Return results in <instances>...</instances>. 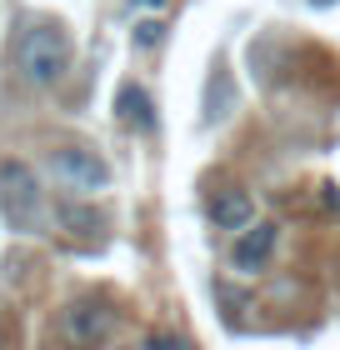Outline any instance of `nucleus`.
<instances>
[{"label": "nucleus", "instance_id": "4", "mask_svg": "<svg viewBox=\"0 0 340 350\" xmlns=\"http://www.w3.org/2000/svg\"><path fill=\"white\" fill-rule=\"evenodd\" d=\"M60 325H66V336H70L75 345H95V340H110L116 315H110L105 306H95V300H75V306H66Z\"/></svg>", "mask_w": 340, "mask_h": 350}, {"label": "nucleus", "instance_id": "8", "mask_svg": "<svg viewBox=\"0 0 340 350\" xmlns=\"http://www.w3.org/2000/svg\"><path fill=\"white\" fill-rule=\"evenodd\" d=\"M231 105H235V90H231V75L215 70L210 75V90H205V125H215L231 116Z\"/></svg>", "mask_w": 340, "mask_h": 350}, {"label": "nucleus", "instance_id": "3", "mask_svg": "<svg viewBox=\"0 0 340 350\" xmlns=\"http://www.w3.org/2000/svg\"><path fill=\"white\" fill-rule=\"evenodd\" d=\"M51 170H55V180L66 190H75V196H95V190L110 185V165L90 146H55L51 150Z\"/></svg>", "mask_w": 340, "mask_h": 350}, {"label": "nucleus", "instance_id": "2", "mask_svg": "<svg viewBox=\"0 0 340 350\" xmlns=\"http://www.w3.org/2000/svg\"><path fill=\"white\" fill-rule=\"evenodd\" d=\"M0 215L21 235L45 226V190L25 161H0Z\"/></svg>", "mask_w": 340, "mask_h": 350}, {"label": "nucleus", "instance_id": "10", "mask_svg": "<svg viewBox=\"0 0 340 350\" xmlns=\"http://www.w3.org/2000/svg\"><path fill=\"white\" fill-rule=\"evenodd\" d=\"M135 40L140 45H160V21H140L135 25Z\"/></svg>", "mask_w": 340, "mask_h": 350}, {"label": "nucleus", "instance_id": "9", "mask_svg": "<svg viewBox=\"0 0 340 350\" xmlns=\"http://www.w3.org/2000/svg\"><path fill=\"white\" fill-rule=\"evenodd\" d=\"M55 220H60L70 235H95V230L105 226V220L95 215V211H86V205H55Z\"/></svg>", "mask_w": 340, "mask_h": 350}, {"label": "nucleus", "instance_id": "5", "mask_svg": "<svg viewBox=\"0 0 340 350\" xmlns=\"http://www.w3.org/2000/svg\"><path fill=\"white\" fill-rule=\"evenodd\" d=\"M270 250H275V226H255V230H246L235 241V250H231V265L240 270V275H255V270H261L265 260H270Z\"/></svg>", "mask_w": 340, "mask_h": 350}, {"label": "nucleus", "instance_id": "11", "mask_svg": "<svg viewBox=\"0 0 340 350\" xmlns=\"http://www.w3.org/2000/svg\"><path fill=\"white\" fill-rule=\"evenodd\" d=\"M320 200H326L330 211H340V185H320Z\"/></svg>", "mask_w": 340, "mask_h": 350}, {"label": "nucleus", "instance_id": "1", "mask_svg": "<svg viewBox=\"0 0 340 350\" xmlns=\"http://www.w3.org/2000/svg\"><path fill=\"white\" fill-rule=\"evenodd\" d=\"M70 60H75V45H70V30L66 25L36 21V25L21 30V40H15V70H21V81L36 85V90L66 81Z\"/></svg>", "mask_w": 340, "mask_h": 350}, {"label": "nucleus", "instance_id": "6", "mask_svg": "<svg viewBox=\"0 0 340 350\" xmlns=\"http://www.w3.org/2000/svg\"><path fill=\"white\" fill-rule=\"evenodd\" d=\"M210 220H215L220 230H246L255 220V200L246 190H220V196L210 200Z\"/></svg>", "mask_w": 340, "mask_h": 350}, {"label": "nucleus", "instance_id": "12", "mask_svg": "<svg viewBox=\"0 0 340 350\" xmlns=\"http://www.w3.org/2000/svg\"><path fill=\"white\" fill-rule=\"evenodd\" d=\"M311 5H320V10H326V5H335V0H311Z\"/></svg>", "mask_w": 340, "mask_h": 350}, {"label": "nucleus", "instance_id": "7", "mask_svg": "<svg viewBox=\"0 0 340 350\" xmlns=\"http://www.w3.org/2000/svg\"><path fill=\"white\" fill-rule=\"evenodd\" d=\"M116 116H120V125H131V131H155L151 95H145L140 85H120V95H116Z\"/></svg>", "mask_w": 340, "mask_h": 350}]
</instances>
